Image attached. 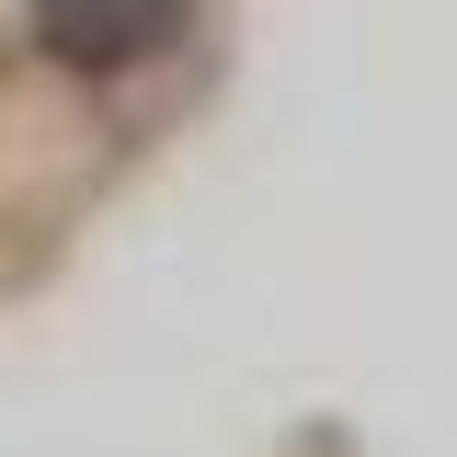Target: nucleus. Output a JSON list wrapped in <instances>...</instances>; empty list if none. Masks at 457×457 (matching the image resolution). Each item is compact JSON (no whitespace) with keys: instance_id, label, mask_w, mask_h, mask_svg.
Here are the masks:
<instances>
[{"instance_id":"nucleus-1","label":"nucleus","mask_w":457,"mask_h":457,"mask_svg":"<svg viewBox=\"0 0 457 457\" xmlns=\"http://www.w3.org/2000/svg\"><path fill=\"white\" fill-rule=\"evenodd\" d=\"M218 57V0H0V69L69 92L126 137V114L195 92Z\"/></svg>"}]
</instances>
